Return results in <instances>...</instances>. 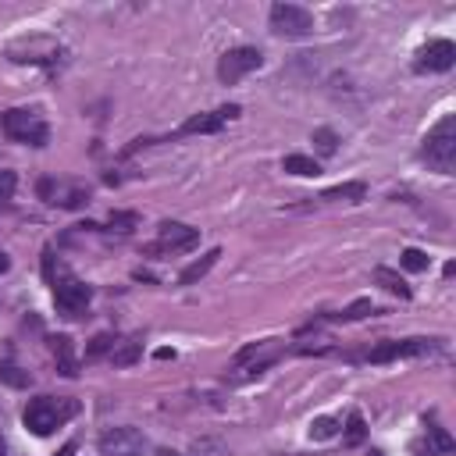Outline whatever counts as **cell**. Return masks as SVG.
<instances>
[{
  "label": "cell",
  "instance_id": "obj_2",
  "mask_svg": "<svg viewBox=\"0 0 456 456\" xmlns=\"http://www.w3.org/2000/svg\"><path fill=\"white\" fill-rule=\"evenodd\" d=\"M424 157L438 167V171H452V164H456V118L452 114H445L431 132H428V139H424Z\"/></svg>",
  "mask_w": 456,
  "mask_h": 456
},
{
  "label": "cell",
  "instance_id": "obj_23",
  "mask_svg": "<svg viewBox=\"0 0 456 456\" xmlns=\"http://www.w3.org/2000/svg\"><path fill=\"white\" fill-rule=\"evenodd\" d=\"M14 185H18L14 171H4V167H0V203H11V196H14Z\"/></svg>",
  "mask_w": 456,
  "mask_h": 456
},
{
  "label": "cell",
  "instance_id": "obj_16",
  "mask_svg": "<svg viewBox=\"0 0 456 456\" xmlns=\"http://www.w3.org/2000/svg\"><path fill=\"white\" fill-rule=\"evenodd\" d=\"M374 281H378V285H385V289H388L392 296H399V299H406V296H410V285H406L395 271H388V267H374Z\"/></svg>",
  "mask_w": 456,
  "mask_h": 456
},
{
  "label": "cell",
  "instance_id": "obj_19",
  "mask_svg": "<svg viewBox=\"0 0 456 456\" xmlns=\"http://www.w3.org/2000/svg\"><path fill=\"white\" fill-rule=\"evenodd\" d=\"M335 431H338V420H335V417H317V420L310 424V438H317V442H321V438H331Z\"/></svg>",
  "mask_w": 456,
  "mask_h": 456
},
{
  "label": "cell",
  "instance_id": "obj_8",
  "mask_svg": "<svg viewBox=\"0 0 456 456\" xmlns=\"http://www.w3.org/2000/svg\"><path fill=\"white\" fill-rule=\"evenodd\" d=\"M100 452L103 456H139L142 452V435L135 428H107L100 435Z\"/></svg>",
  "mask_w": 456,
  "mask_h": 456
},
{
  "label": "cell",
  "instance_id": "obj_20",
  "mask_svg": "<svg viewBox=\"0 0 456 456\" xmlns=\"http://www.w3.org/2000/svg\"><path fill=\"white\" fill-rule=\"evenodd\" d=\"M0 381H7L14 388H25L28 385V374L21 367H14V363H0Z\"/></svg>",
  "mask_w": 456,
  "mask_h": 456
},
{
  "label": "cell",
  "instance_id": "obj_11",
  "mask_svg": "<svg viewBox=\"0 0 456 456\" xmlns=\"http://www.w3.org/2000/svg\"><path fill=\"white\" fill-rule=\"evenodd\" d=\"M452 61H456V46H452L449 39H435V43H428V46L420 50V61H417V68L449 71V68H452Z\"/></svg>",
  "mask_w": 456,
  "mask_h": 456
},
{
  "label": "cell",
  "instance_id": "obj_24",
  "mask_svg": "<svg viewBox=\"0 0 456 456\" xmlns=\"http://www.w3.org/2000/svg\"><path fill=\"white\" fill-rule=\"evenodd\" d=\"M107 349H114V338H110V335H96V338L89 342V349H86V356H103Z\"/></svg>",
  "mask_w": 456,
  "mask_h": 456
},
{
  "label": "cell",
  "instance_id": "obj_31",
  "mask_svg": "<svg viewBox=\"0 0 456 456\" xmlns=\"http://www.w3.org/2000/svg\"><path fill=\"white\" fill-rule=\"evenodd\" d=\"M0 456H11V449H7V442L0 438Z\"/></svg>",
  "mask_w": 456,
  "mask_h": 456
},
{
  "label": "cell",
  "instance_id": "obj_27",
  "mask_svg": "<svg viewBox=\"0 0 456 456\" xmlns=\"http://www.w3.org/2000/svg\"><path fill=\"white\" fill-rule=\"evenodd\" d=\"M367 310H370V303H367V299H360V303H353V306H349L342 317H346V321H353V317H363Z\"/></svg>",
  "mask_w": 456,
  "mask_h": 456
},
{
  "label": "cell",
  "instance_id": "obj_1",
  "mask_svg": "<svg viewBox=\"0 0 456 456\" xmlns=\"http://www.w3.org/2000/svg\"><path fill=\"white\" fill-rule=\"evenodd\" d=\"M75 399H53V395H39L25 406V428L32 435H50L53 428H61L71 413H75Z\"/></svg>",
  "mask_w": 456,
  "mask_h": 456
},
{
  "label": "cell",
  "instance_id": "obj_5",
  "mask_svg": "<svg viewBox=\"0 0 456 456\" xmlns=\"http://www.w3.org/2000/svg\"><path fill=\"white\" fill-rule=\"evenodd\" d=\"M53 303H57L61 314L78 317L86 310V303H89V285L78 281V278H71V274H64V278L53 281Z\"/></svg>",
  "mask_w": 456,
  "mask_h": 456
},
{
  "label": "cell",
  "instance_id": "obj_6",
  "mask_svg": "<svg viewBox=\"0 0 456 456\" xmlns=\"http://www.w3.org/2000/svg\"><path fill=\"white\" fill-rule=\"evenodd\" d=\"M57 53H61V46L50 39V36H28V39H18V43H11V50H7V57L11 61H32V64H46V61H57Z\"/></svg>",
  "mask_w": 456,
  "mask_h": 456
},
{
  "label": "cell",
  "instance_id": "obj_30",
  "mask_svg": "<svg viewBox=\"0 0 456 456\" xmlns=\"http://www.w3.org/2000/svg\"><path fill=\"white\" fill-rule=\"evenodd\" d=\"M4 271H7V253L0 249V274H4Z\"/></svg>",
  "mask_w": 456,
  "mask_h": 456
},
{
  "label": "cell",
  "instance_id": "obj_3",
  "mask_svg": "<svg viewBox=\"0 0 456 456\" xmlns=\"http://www.w3.org/2000/svg\"><path fill=\"white\" fill-rule=\"evenodd\" d=\"M4 132L11 139H18V142H32V146H43L46 135H50L46 132V121L36 110H21V107H14V110L4 114Z\"/></svg>",
  "mask_w": 456,
  "mask_h": 456
},
{
  "label": "cell",
  "instance_id": "obj_26",
  "mask_svg": "<svg viewBox=\"0 0 456 456\" xmlns=\"http://www.w3.org/2000/svg\"><path fill=\"white\" fill-rule=\"evenodd\" d=\"M431 442H435L438 452H449V449H452V438H449L442 428H431Z\"/></svg>",
  "mask_w": 456,
  "mask_h": 456
},
{
  "label": "cell",
  "instance_id": "obj_12",
  "mask_svg": "<svg viewBox=\"0 0 456 456\" xmlns=\"http://www.w3.org/2000/svg\"><path fill=\"white\" fill-rule=\"evenodd\" d=\"M50 349H53V360H57V370L75 378L78 374V363H75V349H71V338L68 335H57L50 338Z\"/></svg>",
  "mask_w": 456,
  "mask_h": 456
},
{
  "label": "cell",
  "instance_id": "obj_14",
  "mask_svg": "<svg viewBox=\"0 0 456 456\" xmlns=\"http://www.w3.org/2000/svg\"><path fill=\"white\" fill-rule=\"evenodd\" d=\"M281 167H285L289 175H299V178H314V175H321L317 160H310V157H303V153H289Z\"/></svg>",
  "mask_w": 456,
  "mask_h": 456
},
{
  "label": "cell",
  "instance_id": "obj_7",
  "mask_svg": "<svg viewBox=\"0 0 456 456\" xmlns=\"http://www.w3.org/2000/svg\"><path fill=\"white\" fill-rule=\"evenodd\" d=\"M253 68H260V50H253V46H235V50H228L224 57H221V64H217V75H221V82H239L242 75H249Z\"/></svg>",
  "mask_w": 456,
  "mask_h": 456
},
{
  "label": "cell",
  "instance_id": "obj_22",
  "mask_svg": "<svg viewBox=\"0 0 456 456\" xmlns=\"http://www.w3.org/2000/svg\"><path fill=\"white\" fill-rule=\"evenodd\" d=\"M399 260L406 271H428V253H420V249H403Z\"/></svg>",
  "mask_w": 456,
  "mask_h": 456
},
{
  "label": "cell",
  "instance_id": "obj_25",
  "mask_svg": "<svg viewBox=\"0 0 456 456\" xmlns=\"http://www.w3.org/2000/svg\"><path fill=\"white\" fill-rule=\"evenodd\" d=\"M363 438V417L360 413H349V431H346V442L349 445H356Z\"/></svg>",
  "mask_w": 456,
  "mask_h": 456
},
{
  "label": "cell",
  "instance_id": "obj_18",
  "mask_svg": "<svg viewBox=\"0 0 456 456\" xmlns=\"http://www.w3.org/2000/svg\"><path fill=\"white\" fill-rule=\"evenodd\" d=\"M114 346H118V342H114ZM139 349H142V346H139L135 338H128L125 346H118V349H110V360H114L118 367H128V363H135V356H139Z\"/></svg>",
  "mask_w": 456,
  "mask_h": 456
},
{
  "label": "cell",
  "instance_id": "obj_21",
  "mask_svg": "<svg viewBox=\"0 0 456 456\" xmlns=\"http://www.w3.org/2000/svg\"><path fill=\"white\" fill-rule=\"evenodd\" d=\"M314 142H317V150H321V153H328V157L338 150V139H335V132H331V128H317V132H314Z\"/></svg>",
  "mask_w": 456,
  "mask_h": 456
},
{
  "label": "cell",
  "instance_id": "obj_13",
  "mask_svg": "<svg viewBox=\"0 0 456 456\" xmlns=\"http://www.w3.org/2000/svg\"><path fill=\"white\" fill-rule=\"evenodd\" d=\"M221 125H224L221 110H214V114H196V118H189V121L182 125V135H196V132H217Z\"/></svg>",
  "mask_w": 456,
  "mask_h": 456
},
{
  "label": "cell",
  "instance_id": "obj_17",
  "mask_svg": "<svg viewBox=\"0 0 456 456\" xmlns=\"http://www.w3.org/2000/svg\"><path fill=\"white\" fill-rule=\"evenodd\" d=\"M363 182H346V185H335V189H328L321 200H349V203H356V200H363Z\"/></svg>",
  "mask_w": 456,
  "mask_h": 456
},
{
  "label": "cell",
  "instance_id": "obj_4",
  "mask_svg": "<svg viewBox=\"0 0 456 456\" xmlns=\"http://www.w3.org/2000/svg\"><path fill=\"white\" fill-rule=\"evenodd\" d=\"M271 28L285 39H299L314 28V14L306 7H296V4H274L271 7Z\"/></svg>",
  "mask_w": 456,
  "mask_h": 456
},
{
  "label": "cell",
  "instance_id": "obj_9",
  "mask_svg": "<svg viewBox=\"0 0 456 456\" xmlns=\"http://www.w3.org/2000/svg\"><path fill=\"white\" fill-rule=\"evenodd\" d=\"M200 242V232L196 228H189V224H182V221H164L160 224V239L150 246V253H157V249H192Z\"/></svg>",
  "mask_w": 456,
  "mask_h": 456
},
{
  "label": "cell",
  "instance_id": "obj_28",
  "mask_svg": "<svg viewBox=\"0 0 456 456\" xmlns=\"http://www.w3.org/2000/svg\"><path fill=\"white\" fill-rule=\"evenodd\" d=\"M110 224H121V232H128V224H135V217L132 214H118V217H110Z\"/></svg>",
  "mask_w": 456,
  "mask_h": 456
},
{
  "label": "cell",
  "instance_id": "obj_32",
  "mask_svg": "<svg viewBox=\"0 0 456 456\" xmlns=\"http://www.w3.org/2000/svg\"><path fill=\"white\" fill-rule=\"evenodd\" d=\"M157 456H182V452H171V449H160Z\"/></svg>",
  "mask_w": 456,
  "mask_h": 456
},
{
  "label": "cell",
  "instance_id": "obj_15",
  "mask_svg": "<svg viewBox=\"0 0 456 456\" xmlns=\"http://www.w3.org/2000/svg\"><path fill=\"white\" fill-rule=\"evenodd\" d=\"M217 256H221V249H210V253H207L203 260H196V264H189V267H185V271L178 274V281H182V285H192L196 278H203V274H207V271H210V267L217 264Z\"/></svg>",
  "mask_w": 456,
  "mask_h": 456
},
{
  "label": "cell",
  "instance_id": "obj_10",
  "mask_svg": "<svg viewBox=\"0 0 456 456\" xmlns=\"http://www.w3.org/2000/svg\"><path fill=\"white\" fill-rule=\"evenodd\" d=\"M431 338H406V342H381L378 349H370V360L374 363H385V360H399V356H420V353H431Z\"/></svg>",
  "mask_w": 456,
  "mask_h": 456
},
{
  "label": "cell",
  "instance_id": "obj_33",
  "mask_svg": "<svg viewBox=\"0 0 456 456\" xmlns=\"http://www.w3.org/2000/svg\"><path fill=\"white\" fill-rule=\"evenodd\" d=\"M370 456H385V452H378V449H374V452H370Z\"/></svg>",
  "mask_w": 456,
  "mask_h": 456
},
{
  "label": "cell",
  "instance_id": "obj_29",
  "mask_svg": "<svg viewBox=\"0 0 456 456\" xmlns=\"http://www.w3.org/2000/svg\"><path fill=\"white\" fill-rule=\"evenodd\" d=\"M57 456H75V445H64V449H61Z\"/></svg>",
  "mask_w": 456,
  "mask_h": 456
}]
</instances>
